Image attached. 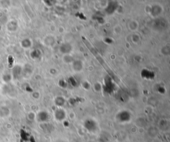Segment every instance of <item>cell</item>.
<instances>
[{
  "label": "cell",
  "mask_w": 170,
  "mask_h": 142,
  "mask_svg": "<svg viewBox=\"0 0 170 142\" xmlns=\"http://www.w3.org/2000/svg\"><path fill=\"white\" fill-rule=\"evenodd\" d=\"M116 119L120 122L125 123L129 122L131 119V114L129 112L123 110L120 112L116 116Z\"/></svg>",
  "instance_id": "cell-1"
},
{
  "label": "cell",
  "mask_w": 170,
  "mask_h": 142,
  "mask_svg": "<svg viewBox=\"0 0 170 142\" xmlns=\"http://www.w3.org/2000/svg\"><path fill=\"white\" fill-rule=\"evenodd\" d=\"M84 126L85 128L91 132H94L97 130V123L94 120H87L86 121L84 122Z\"/></svg>",
  "instance_id": "cell-2"
},
{
  "label": "cell",
  "mask_w": 170,
  "mask_h": 142,
  "mask_svg": "<svg viewBox=\"0 0 170 142\" xmlns=\"http://www.w3.org/2000/svg\"><path fill=\"white\" fill-rule=\"evenodd\" d=\"M55 117L56 120H58V121H63L65 118L66 113L63 109H58L55 111Z\"/></svg>",
  "instance_id": "cell-3"
},
{
  "label": "cell",
  "mask_w": 170,
  "mask_h": 142,
  "mask_svg": "<svg viewBox=\"0 0 170 142\" xmlns=\"http://www.w3.org/2000/svg\"><path fill=\"white\" fill-rule=\"evenodd\" d=\"M167 23H166L165 21L162 19H158L155 21L154 26L157 28L158 29H162V28H165V27L167 26Z\"/></svg>",
  "instance_id": "cell-4"
},
{
  "label": "cell",
  "mask_w": 170,
  "mask_h": 142,
  "mask_svg": "<svg viewBox=\"0 0 170 142\" xmlns=\"http://www.w3.org/2000/svg\"><path fill=\"white\" fill-rule=\"evenodd\" d=\"M162 11V8L160 5H155L152 7V8L151 9V13L153 16L156 17L159 15V14L161 13Z\"/></svg>",
  "instance_id": "cell-5"
},
{
  "label": "cell",
  "mask_w": 170,
  "mask_h": 142,
  "mask_svg": "<svg viewBox=\"0 0 170 142\" xmlns=\"http://www.w3.org/2000/svg\"><path fill=\"white\" fill-rule=\"evenodd\" d=\"M72 49L71 45L69 43H65L63 44L61 47H60V51L64 54H68L69 52H70Z\"/></svg>",
  "instance_id": "cell-6"
},
{
  "label": "cell",
  "mask_w": 170,
  "mask_h": 142,
  "mask_svg": "<svg viewBox=\"0 0 170 142\" xmlns=\"http://www.w3.org/2000/svg\"><path fill=\"white\" fill-rule=\"evenodd\" d=\"M49 118V113L46 112H41L38 114V119L39 121L45 122H47Z\"/></svg>",
  "instance_id": "cell-7"
},
{
  "label": "cell",
  "mask_w": 170,
  "mask_h": 142,
  "mask_svg": "<svg viewBox=\"0 0 170 142\" xmlns=\"http://www.w3.org/2000/svg\"><path fill=\"white\" fill-rule=\"evenodd\" d=\"M73 69L76 71H80L83 69V64L79 61H75L73 63Z\"/></svg>",
  "instance_id": "cell-8"
},
{
  "label": "cell",
  "mask_w": 170,
  "mask_h": 142,
  "mask_svg": "<svg viewBox=\"0 0 170 142\" xmlns=\"http://www.w3.org/2000/svg\"><path fill=\"white\" fill-rule=\"evenodd\" d=\"M65 100L63 97H57L55 100V104L59 106H62L65 104Z\"/></svg>",
  "instance_id": "cell-9"
},
{
  "label": "cell",
  "mask_w": 170,
  "mask_h": 142,
  "mask_svg": "<svg viewBox=\"0 0 170 142\" xmlns=\"http://www.w3.org/2000/svg\"><path fill=\"white\" fill-rule=\"evenodd\" d=\"M64 61L65 63H71V62H74L73 61V58L71 56H69L66 55L65 56H64Z\"/></svg>",
  "instance_id": "cell-10"
},
{
  "label": "cell",
  "mask_w": 170,
  "mask_h": 142,
  "mask_svg": "<svg viewBox=\"0 0 170 142\" xmlns=\"http://www.w3.org/2000/svg\"><path fill=\"white\" fill-rule=\"evenodd\" d=\"M22 45L23 47H29L31 46V41L29 39H25L23 40V41L22 42Z\"/></svg>",
  "instance_id": "cell-11"
},
{
  "label": "cell",
  "mask_w": 170,
  "mask_h": 142,
  "mask_svg": "<svg viewBox=\"0 0 170 142\" xmlns=\"http://www.w3.org/2000/svg\"><path fill=\"white\" fill-rule=\"evenodd\" d=\"M164 50H162V52L164 53L165 55H168L169 54V47H164Z\"/></svg>",
  "instance_id": "cell-12"
},
{
  "label": "cell",
  "mask_w": 170,
  "mask_h": 142,
  "mask_svg": "<svg viewBox=\"0 0 170 142\" xmlns=\"http://www.w3.org/2000/svg\"><path fill=\"white\" fill-rule=\"evenodd\" d=\"M94 88H95V90H100V88H101V86L98 83H97V84H95Z\"/></svg>",
  "instance_id": "cell-13"
}]
</instances>
